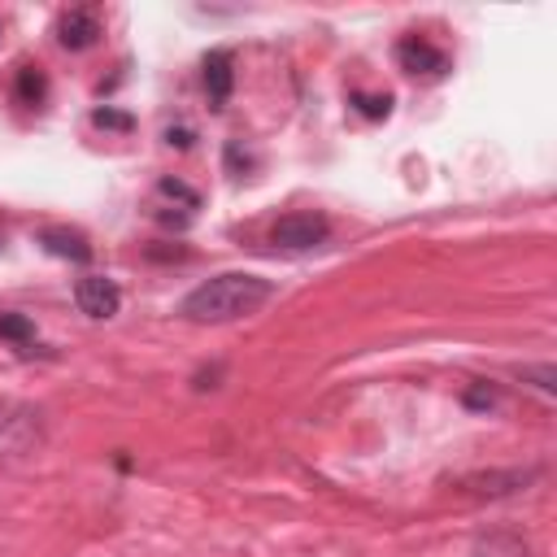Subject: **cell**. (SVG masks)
Here are the masks:
<instances>
[{
  "label": "cell",
  "mask_w": 557,
  "mask_h": 557,
  "mask_svg": "<svg viewBox=\"0 0 557 557\" xmlns=\"http://www.w3.org/2000/svg\"><path fill=\"white\" fill-rule=\"evenodd\" d=\"M96 35H100V17L91 13V9H65L61 17H57V39H61V48H91L96 44Z\"/></svg>",
  "instance_id": "obj_5"
},
{
  "label": "cell",
  "mask_w": 557,
  "mask_h": 557,
  "mask_svg": "<svg viewBox=\"0 0 557 557\" xmlns=\"http://www.w3.org/2000/svg\"><path fill=\"white\" fill-rule=\"evenodd\" d=\"M205 87H209L213 104H226V96H231V52L205 57Z\"/></svg>",
  "instance_id": "obj_7"
},
{
  "label": "cell",
  "mask_w": 557,
  "mask_h": 557,
  "mask_svg": "<svg viewBox=\"0 0 557 557\" xmlns=\"http://www.w3.org/2000/svg\"><path fill=\"white\" fill-rule=\"evenodd\" d=\"M357 109H361V113H370V117H387L392 96H357Z\"/></svg>",
  "instance_id": "obj_11"
},
{
  "label": "cell",
  "mask_w": 557,
  "mask_h": 557,
  "mask_svg": "<svg viewBox=\"0 0 557 557\" xmlns=\"http://www.w3.org/2000/svg\"><path fill=\"white\" fill-rule=\"evenodd\" d=\"M0 335H4V339H30L35 326H30L22 313H0Z\"/></svg>",
  "instance_id": "obj_10"
},
{
  "label": "cell",
  "mask_w": 557,
  "mask_h": 557,
  "mask_svg": "<svg viewBox=\"0 0 557 557\" xmlns=\"http://www.w3.org/2000/svg\"><path fill=\"white\" fill-rule=\"evenodd\" d=\"M270 296H274V283L270 278L248 274V270H226V274H213L200 287H191L183 296L178 313L187 322H235V318L257 313Z\"/></svg>",
  "instance_id": "obj_1"
},
{
  "label": "cell",
  "mask_w": 557,
  "mask_h": 557,
  "mask_svg": "<svg viewBox=\"0 0 557 557\" xmlns=\"http://www.w3.org/2000/svg\"><path fill=\"white\" fill-rule=\"evenodd\" d=\"M326 235H331V226H326L322 213H287V218H278V222L270 226V239H274L278 248H287V252L318 248V244H326Z\"/></svg>",
  "instance_id": "obj_2"
},
{
  "label": "cell",
  "mask_w": 557,
  "mask_h": 557,
  "mask_svg": "<svg viewBox=\"0 0 557 557\" xmlns=\"http://www.w3.org/2000/svg\"><path fill=\"white\" fill-rule=\"evenodd\" d=\"M74 305H78L87 318H113L117 305H122V292H117V283L104 278V274H83V278L74 283Z\"/></svg>",
  "instance_id": "obj_4"
},
{
  "label": "cell",
  "mask_w": 557,
  "mask_h": 557,
  "mask_svg": "<svg viewBox=\"0 0 557 557\" xmlns=\"http://www.w3.org/2000/svg\"><path fill=\"white\" fill-rule=\"evenodd\" d=\"M17 91H22V100H39V96H44V74H39L35 65H22V74H17Z\"/></svg>",
  "instance_id": "obj_9"
},
{
  "label": "cell",
  "mask_w": 557,
  "mask_h": 557,
  "mask_svg": "<svg viewBox=\"0 0 557 557\" xmlns=\"http://www.w3.org/2000/svg\"><path fill=\"white\" fill-rule=\"evenodd\" d=\"M474 557H531V544L509 531H492L474 544Z\"/></svg>",
  "instance_id": "obj_8"
},
{
  "label": "cell",
  "mask_w": 557,
  "mask_h": 557,
  "mask_svg": "<svg viewBox=\"0 0 557 557\" xmlns=\"http://www.w3.org/2000/svg\"><path fill=\"white\" fill-rule=\"evenodd\" d=\"M39 244H44L52 257H70V261H87V257H91V244H87L78 231H70V226H44V231H39Z\"/></svg>",
  "instance_id": "obj_6"
},
{
  "label": "cell",
  "mask_w": 557,
  "mask_h": 557,
  "mask_svg": "<svg viewBox=\"0 0 557 557\" xmlns=\"http://www.w3.org/2000/svg\"><path fill=\"white\" fill-rule=\"evenodd\" d=\"M396 65H400L405 74H413V78H440V74L448 70V57H444L431 39L405 35V39H396Z\"/></svg>",
  "instance_id": "obj_3"
},
{
  "label": "cell",
  "mask_w": 557,
  "mask_h": 557,
  "mask_svg": "<svg viewBox=\"0 0 557 557\" xmlns=\"http://www.w3.org/2000/svg\"><path fill=\"white\" fill-rule=\"evenodd\" d=\"M91 122H96V126H117V131H131V117H126V113H113V109H96V113H91Z\"/></svg>",
  "instance_id": "obj_12"
}]
</instances>
